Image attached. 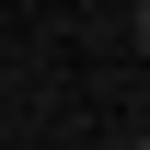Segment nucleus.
<instances>
[{
	"label": "nucleus",
	"instance_id": "obj_1",
	"mask_svg": "<svg viewBox=\"0 0 150 150\" xmlns=\"http://www.w3.org/2000/svg\"><path fill=\"white\" fill-rule=\"evenodd\" d=\"M139 46H150V0H139Z\"/></svg>",
	"mask_w": 150,
	"mask_h": 150
},
{
	"label": "nucleus",
	"instance_id": "obj_2",
	"mask_svg": "<svg viewBox=\"0 0 150 150\" xmlns=\"http://www.w3.org/2000/svg\"><path fill=\"white\" fill-rule=\"evenodd\" d=\"M127 150H150V139H127Z\"/></svg>",
	"mask_w": 150,
	"mask_h": 150
}]
</instances>
